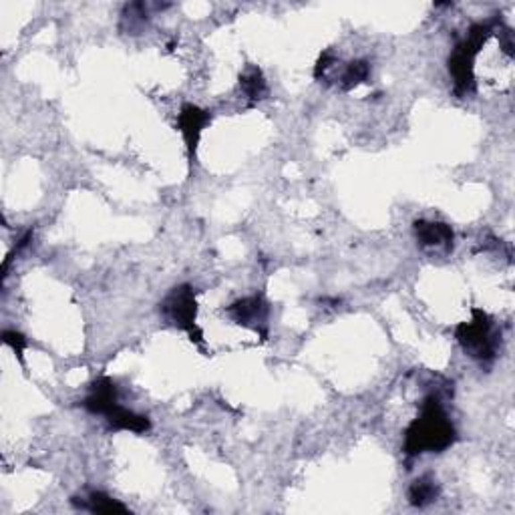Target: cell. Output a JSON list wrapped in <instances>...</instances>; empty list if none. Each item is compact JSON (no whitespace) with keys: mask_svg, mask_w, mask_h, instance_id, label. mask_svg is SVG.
I'll return each mask as SVG.
<instances>
[{"mask_svg":"<svg viewBox=\"0 0 515 515\" xmlns=\"http://www.w3.org/2000/svg\"><path fill=\"white\" fill-rule=\"evenodd\" d=\"M457 441V429L451 423L443 397L439 391H433L421 401L418 417L410 421L405 431L402 453L415 459L425 453H443Z\"/></svg>","mask_w":515,"mask_h":515,"instance_id":"6da1fadb","label":"cell"},{"mask_svg":"<svg viewBox=\"0 0 515 515\" xmlns=\"http://www.w3.org/2000/svg\"><path fill=\"white\" fill-rule=\"evenodd\" d=\"M499 19L475 22L473 27L467 30V37L457 43L453 53L449 56V72L453 77L455 93L459 97H465L475 91V59H477L483 45L497 32Z\"/></svg>","mask_w":515,"mask_h":515,"instance_id":"7a4b0ae2","label":"cell"},{"mask_svg":"<svg viewBox=\"0 0 515 515\" xmlns=\"http://www.w3.org/2000/svg\"><path fill=\"white\" fill-rule=\"evenodd\" d=\"M471 314L473 318L469 322H461L455 328V338L471 359L479 360L483 367H491L497 359L502 336H497L494 320L485 310L473 308Z\"/></svg>","mask_w":515,"mask_h":515,"instance_id":"3957f363","label":"cell"},{"mask_svg":"<svg viewBox=\"0 0 515 515\" xmlns=\"http://www.w3.org/2000/svg\"><path fill=\"white\" fill-rule=\"evenodd\" d=\"M159 314L169 325L183 330L193 344L201 346L206 342L204 330L198 326V300L193 286L180 284L169 290L159 302Z\"/></svg>","mask_w":515,"mask_h":515,"instance_id":"277c9868","label":"cell"},{"mask_svg":"<svg viewBox=\"0 0 515 515\" xmlns=\"http://www.w3.org/2000/svg\"><path fill=\"white\" fill-rule=\"evenodd\" d=\"M225 314L236 322V325L254 330V333L266 341L268 338V318L270 304L262 294L240 298L230 306H225Z\"/></svg>","mask_w":515,"mask_h":515,"instance_id":"5b68a950","label":"cell"},{"mask_svg":"<svg viewBox=\"0 0 515 515\" xmlns=\"http://www.w3.org/2000/svg\"><path fill=\"white\" fill-rule=\"evenodd\" d=\"M209 121H212V111H206L191 103H185L182 111L177 113V129H180V133L183 135L190 159L196 157L201 133H204V127Z\"/></svg>","mask_w":515,"mask_h":515,"instance_id":"8992f818","label":"cell"},{"mask_svg":"<svg viewBox=\"0 0 515 515\" xmlns=\"http://www.w3.org/2000/svg\"><path fill=\"white\" fill-rule=\"evenodd\" d=\"M417 244L429 252H443L449 254L455 244V232L451 225L443 222H426L417 220L413 224Z\"/></svg>","mask_w":515,"mask_h":515,"instance_id":"52a82bcc","label":"cell"},{"mask_svg":"<svg viewBox=\"0 0 515 515\" xmlns=\"http://www.w3.org/2000/svg\"><path fill=\"white\" fill-rule=\"evenodd\" d=\"M80 405L91 415H101L105 417L109 410L119 405V391L117 384L109 376H99L89 384L87 397L80 401Z\"/></svg>","mask_w":515,"mask_h":515,"instance_id":"ba28073f","label":"cell"},{"mask_svg":"<svg viewBox=\"0 0 515 515\" xmlns=\"http://www.w3.org/2000/svg\"><path fill=\"white\" fill-rule=\"evenodd\" d=\"M109 431H131L135 435H145L151 429V421L148 415H139L131 409H125L121 405L113 407L107 415H105Z\"/></svg>","mask_w":515,"mask_h":515,"instance_id":"9c48e42d","label":"cell"},{"mask_svg":"<svg viewBox=\"0 0 515 515\" xmlns=\"http://www.w3.org/2000/svg\"><path fill=\"white\" fill-rule=\"evenodd\" d=\"M72 505L79 507V510H85V511H91V513H105V515H125V513H131L129 511V507L123 505L117 499L109 497L107 494H103V491H91L87 497H72L71 499Z\"/></svg>","mask_w":515,"mask_h":515,"instance_id":"30bf717a","label":"cell"},{"mask_svg":"<svg viewBox=\"0 0 515 515\" xmlns=\"http://www.w3.org/2000/svg\"><path fill=\"white\" fill-rule=\"evenodd\" d=\"M439 494H441L439 483L435 481L431 475H423V477H418L410 483V487L407 491V497H409L410 505L423 510V507L437 502Z\"/></svg>","mask_w":515,"mask_h":515,"instance_id":"8fae6325","label":"cell"},{"mask_svg":"<svg viewBox=\"0 0 515 515\" xmlns=\"http://www.w3.org/2000/svg\"><path fill=\"white\" fill-rule=\"evenodd\" d=\"M240 89L252 103L262 101L268 95V85H266L262 71L258 67H249L244 71V75L240 77Z\"/></svg>","mask_w":515,"mask_h":515,"instance_id":"7c38bea8","label":"cell"},{"mask_svg":"<svg viewBox=\"0 0 515 515\" xmlns=\"http://www.w3.org/2000/svg\"><path fill=\"white\" fill-rule=\"evenodd\" d=\"M368 75H370L368 61L357 59L346 64L344 71L341 72V77H338V85H341L342 91H352L354 87L367 83Z\"/></svg>","mask_w":515,"mask_h":515,"instance_id":"4fadbf2b","label":"cell"},{"mask_svg":"<svg viewBox=\"0 0 515 515\" xmlns=\"http://www.w3.org/2000/svg\"><path fill=\"white\" fill-rule=\"evenodd\" d=\"M148 21H149L148 6H145L143 3L127 4L123 14H121V29L131 32V35H137V32L148 24Z\"/></svg>","mask_w":515,"mask_h":515,"instance_id":"5bb4252c","label":"cell"},{"mask_svg":"<svg viewBox=\"0 0 515 515\" xmlns=\"http://www.w3.org/2000/svg\"><path fill=\"white\" fill-rule=\"evenodd\" d=\"M3 342L6 346H11L16 354V359L22 362V354H24V350H27V344H29L27 338H24L21 333H16V330H4Z\"/></svg>","mask_w":515,"mask_h":515,"instance_id":"9a60e30c","label":"cell"},{"mask_svg":"<svg viewBox=\"0 0 515 515\" xmlns=\"http://www.w3.org/2000/svg\"><path fill=\"white\" fill-rule=\"evenodd\" d=\"M334 63H336V56L333 53L330 51L322 53L318 63H317V67H314V77H317L318 80H326L328 71L334 67Z\"/></svg>","mask_w":515,"mask_h":515,"instance_id":"2e32d148","label":"cell"}]
</instances>
